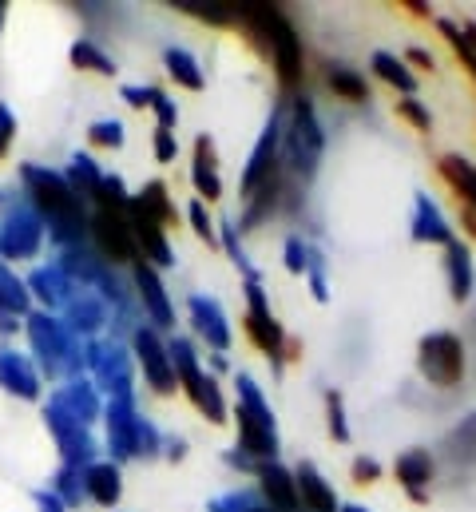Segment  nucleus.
<instances>
[{"label":"nucleus","instance_id":"f257e3e1","mask_svg":"<svg viewBox=\"0 0 476 512\" xmlns=\"http://www.w3.org/2000/svg\"><path fill=\"white\" fill-rule=\"evenodd\" d=\"M242 385V405H238V429H242V449H250L254 457H274L278 453V437H274V413L262 405L258 389L250 378H238Z\"/></svg>","mask_w":476,"mask_h":512},{"label":"nucleus","instance_id":"f03ea898","mask_svg":"<svg viewBox=\"0 0 476 512\" xmlns=\"http://www.w3.org/2000/svg\"><path fill=\"white\" fill-rule=\"evenodd\" d=\"M421 374L433 385H457L465 378V346L453 334H429L421 342Z\"/></svg>","mask_w":476,"mask_h":512},{"label":"nucleus","instance_id":"7ed1b4c3","mask_svg":"<svg viewBox=\"0 0 476 512\" xmlns=\"http://www.w3.org/2000/svg\"><path fill=\"white\" fill-rule=\"evenodd\" d=\"M24 175H28V187H32V195H36L40 211H48V219L68 223V227H76V219L84 223V215H80V195H76L64 179L44 175V171H24Z\"/></svg>","mask_w":476,"mask_h":512},{"label":"nucleus","instance_id":"20e7f679","mask_svg":"<svg viewBox=\"0 0 476 512\" xmlns=\"http://www.w3.org/2000/svg\"><path fill=\"white\" fill-rule=\"evenodd\" d=\"M246 302H250V310H246V318H242V326H246V338H250V342L262 350V354H270V358H282L286 334H282L278 318L270 314V306H266V298H262L258 282H250V286H246Z\"/></svg>","mask_w":476,"mask_h":512},{"label":"nucleus","instance_id":"39448f33","mask_svg":"<svg viewBox=\"0 0 476 512\" xmlns=\"http://www.w3.org/2000/svg\"><path fill=\"white\" fill-rule=\"evenodd\" d=\"M135 350H139L143 374H147V382L155 385V393L171 397V393L179 389V374H175V362H171V354L163 350V342H159L151 330H139V334H135Z\"/></svg>","mask_w":476,"mask_h":512},{"label":"nucleus","instance_id":"423d86ee","mask_svg":"<svg viewBox=\"0 0 476 512\" xmlns=\"http://www.w3.org/2000/svg\"><path fill=\"white\" fill-rule=\"evenodd\" d=\"M92 231H96V243L104 247V255L112 258V262H139V247H135L131 223L119 211H100Z\"/></svg>","mask_w":476,"mask_h":512},{"label":"nucleus","instance_id":"0eeeda50","mask_svg":"<svg viewBox=\"0 0 476 512\" xmlns=\"http://www.w3.org/2000/svg\"><path fill=\"white\" fill-rule=\"evenodd\" d=\"M397 481L405 485V493H409L417 505L429 501L425 485L433 481V457H429L425 449H409V453H401V457H397Z\"/></svg>","mask_w":476,"mask_h":512},{"label":"nucleus","instance_id":"6e6552de","mask_svg":"<svg viewBox=\"0 0 476 512\" xmlns=\"http://www.w3.org/2000/svg\"><path fill=\"white\" fill-rule=\"evenodd\" d=\"M191 179H195V191H199L207 203H215V199L223 195V183H219V155H215V143H211L207 135H199V143H195V171H191Z\"/></svg>","mask_w":476,"mask_h":512},{"label":"nucleus","instance_id":"1a4fd4ad","mask_svg":"<svg viewBox=\"0 0 476 512\" xmlns=\"http://www.w3.org/2000/svg\"><path fill=\"white\" fill-rule=\"evenodd\" d=\"M294 485H298V501H302L306 509L338 512V497H334V489L326 485V477H322L314 465H302V469L294 473Z\"/></svg>","mask_w":476,"mask_h":512},{"label":"nucleus","instance_id":"9d476101","mask_svg":"<svg viewBox=\"0 0 476 512\" xmlns=\"http://www.w3.org/2000/svg\"><path fill=\"white\" fill-rule=\"evenodd\" d=\"M441 175H445V183L461 195V207L465 211H473L476 215V167L465 159V155H441Z\"/></svg>","mask_w":476,"mask_h":512},{"label":"nucleus","instance_id":"9b49d317","mask_svg":"<svg viewBox=\"0 0 476 512\" xmlns=\"http://www.w3.org/2000/svg\"><path fill=\"white\" fill-rule=\"evenodd\" d=\"M258 481H262V493H266V501L274 509L290 512L298 505V485H294V477L282 465H262L258 469Z\"/></svg>","mask_w":476,"mask_h":512},{"label":"nucleus","instance_id":"f8f14e48","mask_svg":"<svg viewBox=\"0 0 476 512\" xmlns=\"http://www.w3.org/2000/svg\"><path fill=\"white\" fill-rule=\"evenodd\" d=\"M445 274H449V294L457 302H465L473 294V258H469L465 243H449V251H445Z\"/></svg>","mask_w":476,"mask_h":512},{"label":"nucleus","instance_id":"ddd939ff","mask_svg":"<svg viewBox=\"0 0 476 512\" xmlns=\"http://www.w3.org/2000/svg\"><path fill=\"white\" fill-rule=\"evenodd\" d=\"M135 211H139V215H147V219H151V223H159V227H175V223H179V211L171 207L167 187H163L159 179L143 187V195L135 199Z\"/></svg>","mask_w":476,"mask_h":512},{"label":"nucleus","instance_id":"4468645a","mask_svg":"<svg viewBox=\"0 0 476 512\" xmlns=\"http://www.w3.org/2000/svg\"><path fill=\"white\" fill-rule=\"evenodd\" d=\"M413 239L417 243H453V231H449V223L441 219V211L421 195V203H417V223H413Z\"/></svg>","mask_w":476,"mask_h":512},{"label":"nucleus","instance_id":"2eb2a0df","mask_svg":"<svg viewBox=\"0 0 476 512\" xmlns=\"http://www.w3.org/2000/svg\"><path fill=\"white\" fill-rule=\"evenodd\" d=\"M135 282H139V290H143V302H147L151 318H155L159 326H171V306H167V298H163L159 274H155L147 262H139V266H135Z\"/></svg>","mask_w":476,"mask_h":512},{"label":"nucleus","instance_id":"dca6fc26","mask_svg":"<svg viewBox=\"0 0 476 512\" xmlns=\"http://www.w3.org/2000/svg\"><path fill=\"white\" fill-rule=\"evenodd\" d=\"M369 68H373V72H377V80H385L389 88H401L405 96H413V92H417V76L405 68V60H397V56H389V52H373Z\"/></svg>","mask_w":476,"mask_h":512},{"label":"nucleus","instance_id":"f3484780","mask_svg":"<svg viewBox=\"0 0 476 512\" xmlns=\"http://www.w3.org/2000/svg\"><path fill=\"white\" fill-rule=\"evenodd\" d=\"M167 76L175 80V84H183L187 92H203V72H199V64L183 52V48H167Z\"/></svg>","mask_w":476,"mask_h":512},{"label":"nucleus","instance_id":"a211bd4d","mask_svg":"<svg viewBox=\"0 0 476 512\" xmlns=\"http://www.w3.org/2000/svg\"><path fill=\"white\" fill-rule=\"evenodd\" d=\"M195 326H199V334H203L211 346H227V342H231V334H227L223 314H219V306H215V302L195 298Z\"/></svg>","mask_w":476,"mask_h":512},{"label":"nucleus","instance_id":"6ab92c4d","mask_svg":"<svg viewBox=\"0 0 476 512\" xmlns=\"http://www.w3.org/2000/svg\"><path fill=\"white\" fill-rule=\"evenodd\" d=\"M326 80H330V92L342 96V100H350V104H365L369 100V88H365V80L357 76L354 68H342L338 64V68H330Z\"/></svg>","mask_w":476,"mask_h":512},{"label":"nucleus","instance_id":"aec40b11","mask_svg":"<svg viewBox=\"0 0 476 512\" xmlns=\"http://www.w3.org/2000/svg\"><path fill=\"white\" fill-rule=\"evenodd\" d=\"M171 8H179V12H187V16H199V20L215 24V28H227V24H235V4H203V0H175Z\"/></svg>","mask_w":476,"mask_h":512},{"label":"nucleus","instance_id":"412c9836","mask_svg":"<svg viewBox=\"0 0 476 512\" xmlns=\"http://www.w3.org/2000/svg\"><path fill=\"white\" fill-rule=\"evenodd\" d=\"M72 64L80 68V72H100V76H116V60H108L92 40H80V44H72Z\"/></svg>","mask_w":476,"mask_h":512},{"label":"nucleus","instance_id":"4be33fe9","mask_svg":"<svg viewBox=\"0 0 476 512\" xmlns=\"http://www.w3.org/2000/svg\"><path fill=\"white\" fill-rule=\"evenodd\" d=\"M88 493L100 501V505H116L119 501V473L112 465H96L88 473Z\"/></svg>","mask_w":476,"mask_h":512},{"label":"nucleus","instance_id":"5701e85b","mask_svg":"<svg viewBox=\"0 0 476 512\" xmlns=\"http://www.w3.org/2000/svg\"><path fill=\"white\" fill-rule=\"evenodd\" d=\"M437 28H441V36L453 44V52L461 56V64L469 68V76H473V84H476V48H473V40L465 36V28H457L453 20H437Z\"/></svg>","mask_w":476,"mask_h":512},{"label":"nucleus","instance_id":"b1692460","mask_svg":"<svg viewBox=\"0 0 476 512\" xmlns=\"http://www.w3.org/2000/svg\"><path fill=\"white\" fill-rule=\"evenodd\" d=\"M0 382L8 385L12 393H16V382H20V393L24 397H36V382L20 370V362H16V354H0Z\"/></svg>","mask_w":476,"mask_h":512},{"label":"nucleus","instance_id":"393cba45","mask_svg":"<svg viewBox=\"0 0 476 512\" xmlns=\"http://www.w3.org/2000/svg\"><path fill=\"white\" fill-rule=\"evenodd\" d=\"M397 116H401L405 124H413V128L421 131V135H429V131H433V116H429V108H425L417 96H405V100H397Z\"/></svg>","mask_w":476,"mask_h":512},{"label":"nucleus","instance_id":"a878e982","mask_svg":"<svg viewBox=\"0 0 476 512\" xmlns=\"http://www.w3.org/2000/svg\"><path fill=\"white\" fill-rule=\"evenodd\" d=\"M326 417H330V437L334 441H350V429H346V409H342V393H326Z\"/></svg>","mask_w":476,"mask_h":512},{"label":"nucleus","instance_id":"bb28decb","mask_svg":"<svg viewBox=\"0 0 476 512\" xmlns=\"http://www.w3.org/2000/svg\"><path fill=\"white\" fill-rule=\"evenodd\" d=\"M88 139L96 143V147H123V124H116V120H104V124H92V131H88Z\"/></svg>","mask_w":476,"mask_h":512},{"label":"nucleus","instance_id":"cd10ccee","mask_svg":"<svg viewBox=\"0 0 476 512\" xmlns=\"http://www.w3.org/2000/svg\"><path fill=\"white\" fill-rule=\"evenodd\" d=\"M191 227H195V235H199L203 243H211V247H215V223H211V215H207L203 199H195V203H191Z\"/></svg>","mask_w":476,"mask_h":512},{"label":"nucleus","instance_id":"c85d7f7f","mask_svg":"<svg viewBox=\"0 0 476 512\" xmlns=\"http://www.w3.org/2000/svg\"><path fill=\"white\" fill-rule=\"evenodd\" d=\"M175 155H179L175 135L167 128H155V159H159V163H175Z\"/></svg>","mask_w":476,"mask_h":512},{"label":"nucleus","instance_id":"c756f323","mask_svg":"<svg viewBox=\"0 0 476 512\" xmlns=\"http://www.w3.org/2000/svg\"><path fill=\"white\" fill-rule=\"evenodd\" d=\"M350 477H354V485H373V481L381 477V469H377V461H369V457H357L354 469H350Z\"/></svg>","mask_w":476,"mask_h":512},{"label":"nucleus","instance_id":"7c9ffc66","mask_svg":"<svg viewBox=\"0 0 476 512\" xmlns=\"http://www.w3.org/2000/svg\"><path fill=\"white\" fill-rule=\"evenodd\" d=\"M12 139H16V120H12V112H8L4 104H0V159L8 155Z\"/></svg>","mask_w":476,"mask_h":512},{"label":"nucleus","instance_id":"2f4dec72","mask_svg":"<svg viewBox=\"0 0 476 512\" xmlns=\"http://www.w3.org/2000/svg\"><path fill=\"white\" fill-rule=\"evenodd\" d=\"M123 96L131 100V108H155V100L163 92H155V88H123Z\"/></svg>","mask_w":476,"mask_h":512},{"label":"nucleus","instance_id":"473e14b6","mask_svg":"<svg viewBox=\"0 0 476 512\" xmlns=\"http://www.w3.org/2000/svg\"><path fill=\"white\" fill-rule=\"evenodd\" d=\"M155 116H159V128H175V120H179V112H175V104H171V100H167V96H159V100H155Z\"/></svg>","mask_w":476,"mask_h":512},{"label":"nucleus","instance_id":"72a5a7b5","mask_svg":"<svg viewBox=\"0 0 476 512\" xmlns=\"http://www.w3.org/2000/svg\"><path fill=\"white\" fill-rule=\"evenodd\" d=\"M286 266H290V274H302L306 270V247L298 239H290V247H286Z\"/></svg>","mask_w":476,"mask_h":512},{"label":"nucleus","instance_id":"f704fd0d","mask_svg":"<svg viewBox=\"0 0 476 512\" xmlns=\"http://www.w3.org/2000/svg\"><path fill=\"white\" fill-rule=\"evenodd\" d=\"M409 64H417V68H425V72H433V68H437V60H433L425 48H413V52H409Z\"/></svg>","mask_w":476,"mask_h":512},{"label":"nucleus","instance_id":"c9c22d12","mask_svg":"<svg viewBox=\"0 0 476 512\" xmlns=\"http://www.w3.org/2000/svg\"><path fill=\"white\" fill-rule=\"evenodd\" d=\"M401 8H405V12H409V16H417V20H429V12H433V8H429V4H417V0H405V4H401Z\"/></svg>","mask_w":476,"mask_h":512},{"label":"nucleus","instance_id":"e433bc0d","mask_svg":"<svg viewBox=\"0 0 476 512\" xmlns=\"http://www.w3.org/2000/svg\"><path fill=\"white\" fill-rule=\"evenodd\" d=\"M461 219H465V227H469V235H473V239H476V215H473V211H465V207H461Z\"/></svg>","mask_w":476,"mask_h":512},{"label":"nucleus","instance_id":"4c0bfd02","mask_svg":"<svg viewBox=\"0 0 476 512\" xmlns=\"http://www.w3.org/2000/svg\"><path fill=\"white\" fill-rule=\"evenodd\" d=\"M465 36H469V40H473V48H476V28H465Z\"/></svg>","mask_w":476,"mask_h":512}]
</instances>
